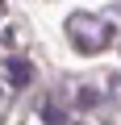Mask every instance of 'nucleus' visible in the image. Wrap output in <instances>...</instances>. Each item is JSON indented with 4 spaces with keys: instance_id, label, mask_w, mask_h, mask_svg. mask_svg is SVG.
I'll use <instances>...</instances> for the list:
<instances>
[{
    "instance_id": "nucleus-3",
    "label": "nucleus",
    "mask_w": 121,
    "mask_h": 125,
    "mask_svg": "<svg viewBox=\"0 0 121 125\" xmlns=\"http://www.w3.org/2000/svg\"><path fill=\"white\" fill-rule=\"evenodd\" d=\"M42 108H46V113H42V117H46V121H50V125H54V121H63V113H54V104H42Z\"/></svg>"
},
{
    "instance_id": "nucleus-1",
    "label": "nucleus",
    "mask_w": 121,
    "mask_h": 125,
    "mask_svg": "<svg viewBox=\"0 0 121 125\" xmlns=\"http://www.w3.org/2000/svg\"><path fill=\"white\" fill-rule=\"evenodd\" d=\"M67 33H71L84 50H100V46L109 42V25H104L100 17H88V13H75V17L67 21Z\"/></svg>"
},
{
    "instance_id": "nucleus-2",
    "label": "nucleus",
    "mask_w": 121,
    "mask_h": 125,
    "mask_svg": "<svg viewBox=\"0 0 121 125\" xmlns=\"http://www.w3.org/2000/svg\"><path fill=\"white\" fill-rule=\"evenodd\" d=\"M4 71H9V83H13V88H25L29 75H33V71H29V62H21V58H9V62H4Z\"/></svg>"
}]
</instances>
